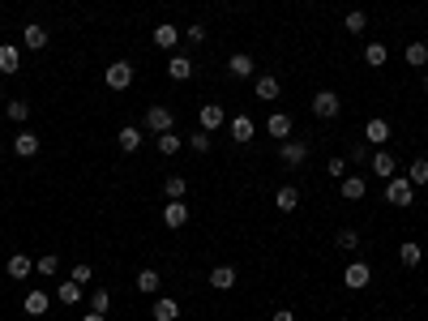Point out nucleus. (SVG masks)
Segmentation results:
<instances>
[{
  "instance_id": "nucleus-34",
  "label": "nucleus",
  "mask_w": 428,
  "mask_h": 321,
  "mask_svg": "<svg viewBox=\"0 0 428 321\" xmlns=\"http://www.w3.org/2000/svg\"><path fill=\"white\" fill-rule=\"evenodd\" d=\"M398 261H403V265H411V270H415V265L424 261V248H420L415 240H403V248H398Z\"/></svg>"
},
{
  "instance_id": "nucleus-2",
  "label": "nucleus",
  "mask_w": 428,
  "mask_h": 321,
  "mask_svg": "<svg viewBox=\"0 0 428 321\" xmlns=\"http://www.w3.org/2000/svg\"><path fill=\"white\" fill-rule=\"evenodd\" d=\"M176 129V116H172V107H163V103H154V107H146V133H172Z\"/></svg>"
},
{
  "instance_id": "nucleus-13",
  "label": "nucleus",
  "mask_w": 428,
  "mask_h": 321,
  "mask_svg": "<svg viewBox=\"0 0 428 321\" xmlns=\"http://www.w3.org/2000/svg\"><path fill=\"white\" fill-rule=\"evenodd\" d=\"M184 223H189V206H184V201H168V206H163V227H168V232H180Z\"/></svg>"
},
{
  "instance_id": "nucleus-44",
  "label": "nucleus",
  "mask_w": 428,
  "mask_h": 321,
  "mask_svg": "<svg viewBox=\"0 0 428 321\" xmlns=\"http://www.w3.org/2000/svg\"><path fill=\"white\" fill-rule=\"evenodd\" d=\"M326 172H330L334 180H343V176H347V158H330V163H326Z\"/></svg>"
},
{
  "instance_id": "nucleus-35",
  "label": "nucleus",
  "mask_w": 428,
  "mask_h": 321,
  "mask_svg": "<svg viewBox=\"0 0 428 321\" xmlns=\"http://www.w3.org/2000/svg\"><path fill=\"white\" fill-rule=\"evenodd\" d=\"M56 270H61V257H56V253H43V257L34 261V275H39V279H51Z\"/></svg>"
},
{
  "instance_id": "nucleus-16",
  "label": "nucleus",
  "mask_w": 428,
  "mask_h": 321,
  "mask_svg": "<svg viewBox=\"0 0 428 321\" xmlns=\"http://www.w3.org/2000/svg\"><path fill=\"white\" fill-rule=\"evenodd\" d=\"M279 90H283V82H279L275 73H261V77H257V86H253V94H257L261 103H275V99H279Z\"/></svg>"
},
{
  "instance_id": "nucleus-19",
  "label": "nucleus",
  "mask_w": 428,
  "mask_h": 321,
  "mask_svg": "<svg viewBox=\"0 0 428 321\" xmlns=\"http://www.w3.org/2000/svg\"><path fill=\"white\" fill-rule=\"evenodd\" d=\"M22 69V47H13V43H0V73H18Z\"/></svg>"
},
{
  "instance_id": "nucleus-9",
  "label": "nucleus",
  "mask_w": 428,
  "mask_h": 321,
  "mask_svg": "<svg viewBox=\"0 0 428 321\" xmlns=\"http://www.w3.org/2000/svg\"><path fill=\"white\" fill-rule=\"evenodd\" d=\"M227 133H232L236 146H248V141L257 137V125H253V116H232V120H227Z\"/></svg>"
},
{
  "instance_id": "nucleus-28",
  "label": "nucleus",
  "mask_w": 428,
  "mask_h": 321,
  "mask_svg": "<svg viewBox=\"0 0 428 321\" xmlns=\"http://www.w3.org/2000/svg\"><path fill=\"white\" fill-rule=\"evenodd\" d=\"M275 206H279L283 214H291V210L300 206V189H296V184H283V189L275 193Z\"/></svg>"
},
{
  "instance_id": "nucleus-27",
  "label": "nucleus",
  "mask_w": 428,
  "mask_h": 321,
  "mask_svg": "<svg viewBox=\"0 0 428 321\" xmlns=\"http://www.w3.org/2000/svg\"><path fill=\"white\" fill-rule=\"evenodd\" d=\"M13 154H18V158H34V154H39V137H34V133H18V137H13Z\"/></svg>"
},
{
  "instance_id": "nucleus-20",
  "label": "nucleus",
  "mask_w": 428,
  "mask_h": 321,
  "mask_svg": "<svg viewBox=\"0 0 428 321\" xmlns=\"http://www.w3.org/2000/svg\"><path fill=\"white\" fill-rule=\"evenodd\" d=\"M176 43H180V26H172V22H158V26H154V47L172 51Z\"/></svg>"
},
{
  "instance_id": "nucleus-12",
  "label": "nucleus",
  "mask_w": 428,
  "mask_h": 321,
  "mask_svg": "<svg viewBox=\"0 0 428 321\" xmlns=\"http://www.w3.org/2000/svg\"><path fill=\"white\" fill-rule=\"evenodd\" d=\"M265 133H270V137H275V141H287V137H291V133H296V120H291V116H287V112H275V116H270V120H265Z\"/></svg>"
},
{
  "instance_id": "nucleus-33",
  "label": "nucleus",
  "mask_w": 428,
  "mask_h": 321,
  "mask_svg": "<svg viewBox=\"0 0 428 321\" xmlns=\"http://www.w3.org/2000/svg\"><path fill=\"white\" fill-rule=\"evenodd\" d=\"M407 180L415 184V189H424L428 184V158L420 154V158H411V168H407Z\"/></svg>"
},
{
  "instance_id": "nucleus-45",
  "label": "nucleus",
  "mask_w": 428,
  "mask_h": 321,
  "mask_svg": "<svg viewBox=\"0 0 428 321\" xmlns=\"http://www.w3.org/2000/svg\"><path fill=\"white\" fill-rule=\"evenodd\" d=\"M275 321H296V313L291 308H275Z\"/></svg>"
},
{
  "instance_id": "nucleus-37",
  "label": "nucleus",
  "mask_w": 428,
  "mask_h": 321,
  "mask_svg": "<svg viewBox=\"0 0 428 321\" xmlns=\"http://www.w3.org/2000/svg\"><path fill=\"white\" fill-rule=\"evenodd\" d=\"M5 112H9L13 125H22V120L30 116V103H26V99H9V103H5Z\"/></svg>"
},
{
  "instance_id": "nucleus-5",
  "label": "nucleus",
  "mask_w": 428,
  "mask_h": 321,
  "mask_svg": "<svg viewBox=\"0 0 428 321\" xmlns=\"http://www.w3.org/2000/svg\"><path fill=\"white\" fill-rule=\"evenodd\" d=\"M103 82H107V90H129L133 86V65L129 61H112L107 73H103Z\"/></svg>"
},
{
  "instance_id": "nucleus-36",
  "label": "nucleus",
  "mask_w": 428,
  "mask_h": 321,
  "mask_svg": "<svg viewBox=\"0 0 428 321\" xmlns=\"http://www.w3.org/2000/svg\"><path fill=\"white\" fill-rule=\"evenodd\" d=\"M343 26H347V34H364V30H368V13H364V9H351V13L343 18Z\"/></svg>"
},
{
  "instance_id": "nucleus-21",
  "label": "nucleus",
  "mask_w": 428,
  "mask_h": 321,
  "mask_svg": "<svg viewBox=\"0 0 428 321\" xmlns=\"http://www.w3.org/2000/svg\"><path fill=\"white\" fill-rule=\"evenodd\" d=\"M86 300V291H82V283H73V279H65L61 287H56V304H69V308H77Z\"/></svg>"
},
{
  "instance_id": "nucleus-14",
  "label": "nucleus",
  "mask_w": 428,
  "mask_h": 321,
  "mask_svg": "<svg viewBox=\"0 0 428 321\" xmlns=\"http://www.w3.org/2000/svg\"><path fill=\"white\" fill-rule=\"evenodd\" d=\"M197 125H201L206 133H210V129H223V125H227V112H223L219 103H206L201 112H197Z\"/></svg>"
},
{
  "instance_id": "nucleus-41",
  "label": "nucleus",
  "mask_w": 428,
  "mask_h": 321,
  "mask_svg": "<svg viewBox=\"0 0 428 321\" xmlns=\"http://www.w3.org/2000/svg\"><path fill=\"white\" fill-rule=\"evenodd\" d=\"M189 146H193L197 154H206V150H210V133H206V129H197V133L189 137Z\"/></svg>"
},
{
  "instance_id": "nucleus-23",
  "label": "nucleus",
  "mask_w": 428,
  "mask_h": 321,
  "mask_svg": "<svg viewBox=\"0 0 428 321\" xmlns=\"http://www.w3.org/2000/svg\"><path fill=\"white\" fill-rule=\"evenodd\" d=\"M168 77H172V82H189V77H193V61L180 56V51H176V56H168Z\"/></svg>"
},
{
  "instance_id": "nucleus-1",
  "label": "nucleus",
  "mask_w": 428,
  "mask_h": 321,
  "mask_svg": "<svg viewBox=\"0 0 428 321\" xmlns=\"http://www.w3.org/2000/svg\"><path fill=\"white\" fill-rule=\"evenodd\" d=\"M386 201L398 206V210H407V206L415 201V184H411L407 176H390V180H386Z\"/></svg>"
},
{
  "instance_id": "nucleus-26",
  "label": "nucleus",
  "mask_w": 428,
  "mask_h": 321,
  "mask_svg": "<svg viewBox=\"0 0 428 321\" xmlns=\"http://www.w3.org/2000/svg\"><path fill=\"white\" fill-rule=\"evenodd\" d=\"M386 61H390L386 43H368V47H364V65H368V69H386Z\"/></svg>"
},
{
  "instance_id": "nucleus-15",
  "label": "nucleus",
  "mask_w": 428,
  "mask_h": 321,
  "mask_svg": "<svg viewBox=\"0 0 428 321\" xmlns=\"http://www.w3.org/2000/svg\"><path fill=\"white\" fill-rule=\"evenodd\" d=\"M227 73L232 77H253L257 73V61L248 56V51H232V56H227Z\"/></svg>"
},
{
  "instance_id": "nucleus-47",
  "label": "nucleus",
  "mask_w": 428,
  "mask_h": 321,
  "mask_svg": "<svg viewBox=\"0 0 428 321\" xmlns=\"http://www.w3.org/2000/svg\"><path fill=\"white\" fill-rule=\"evenodd\" d=\"M420 86H424V94H428V73H424V77H420Z\"/></svg>"
},
{
  "instance_id": "nucleus-3",
  "label": "nucleus",
  "mask_w": 428,
  "mask_h": 321,
  "mask_svg": "<svg viewBox=\"0 0 428 321\" xmlns=\"http://www.w3.org/2000/svg\"><path fill=\"white\" fill-rule=\"evenodd\" d=\"M304 158H308V141H296V137H287V141H279V163L283 168H304Z\"/></svg>"
},
{
  "instance_id": "nucleus-4",
  "label": "nucleus",
  "mask_w": 428,
  "mask_h": 321,
  "mask_svg": "<svg viewBox=\"0 0 428 321\" xmlns=\"http://www.w3.org/2000/svg\"><path fill=\"white\" fill-rule=\"evenodd\" d=\"M339 112H343V103H339L334 90H317V94H313V116H317V120H334Z\"/></svg>"
},
{
  "instance_id": "nucleus-8",
  "label": "nucleus",
  "mask_w": 428,
  "mask_h": 321,
  "mask_svg": "<svg viewBox=\"0 0 428 321\" xmlns=\"http://www.w3.org/2000/svg\"><path fill=\"white\" fill-rule=\"evenodd\" d=\"M368 168H372V176H377V180H390V176H398V158H394V154L382 146L377 154L368 158Z\"/></svg>"
},
{
  "instance_id": "nucleus-38",
  "label": "nucleus",
  "mask_w": 428,
  "mask_h": 321,
  "mask_svg": "<svg viewBox=\"0 0 428 321\" xmlns=\"http://www.w3.org/2000/svg\"><path fill=\"white\" fill-rule=\"evenodd\" d=\"M334 244H339L343 253H355V248H360V232H351V227H343V232L334 236Z\"/></svg>"
},
{
  "instance_id": "nucleus-31",
  "label": "nucleus",
  "mask_w": 428,
  "mask_h": 321,
  "mask_svg": "<svg viewBox=\"0 0 428 321\" xmlns=\"http://www.w3.org/2000/svg\"><path fill=\"white\" fill-rule=\"evenodd\" d=\"M403 61H407L411 69H424V65H428V43H407Z\"/></svg>"
},
{
  "instance_id": "nucleus-24",
  "label": "nucleus",
  "mask_w": 428,
  "mask_h": 321,
  "mask_svg": "<svg viewBox=\"0 0 428 321\" xmlns=\"http://www.w3.org/2000/svg\"><path fill=\"white\" fill-rule=\"evenodd\" d=\"M339 193H343L347 201H360V197L368 193V180H364V176H343V180H339Z\"/></svg>"
},
{
  "instance_id": "nucleus-6",
  "label": "nucleus",
  "mask_w": 428,
  "mask_h": 321,
  "mask_svg": "<svg viewBox=\"0 0 428 321\" xmlns=\"http://www.w3.org/2000/svg\"><path fill=\"white\" fill-rule=\"evenodd\" d=\"M343 283H347V291H364L372 283V265L368 261H351L347 270H343Z\"/></svg>"
},
{
  "instance_id": "nucleus-11",
  "label": "nucleus",
  "mask_w": 428,
  "mask_h": 321,
  "mask_svg": "<svg viewBox=\"0 0 428 321\" xmlns=\"http://www.w3.org/2000/svg\"><path fill=\"white\" fill-rule=\"evenodd\" d=\"M47 39H51L47 26H39V22H26V26H22V47H26V51H43Z\"/></svg>"
},
{
  "instance_id": "nucleus-30",
  "label": "nucleus",
  "mask_w": 428,
  "mask_h": 321,
  "mask_svg": "<svg viewBox=\"0 0 428 321\" xmlns=\"http://www.w3.org/2000/svg\"><path fill=\"white\" fill-rule=\"evenodd\" d=\"M150 313H154V321H176V317H180V300H168V296H163V300H154Z\"/></svg>"
},
{
  "instance_id": "nucleus-48",
  "label": "nucleus",
  "mask_w": 428,
  "mask_h": 321,
  "mask_svg": "<svg viewBox=\"0 0 428 321\" xmlns=\"http://www.w3.org/2000/svg\"><path fill=\"white\" fill-rule=\"evenodd\" d=\"M0 107H5V90H0Z\"/></svg>"
},
{
  "instance_id": "nucleus-43",
  "label": "nucleus",
  "mask_w": 428,
  "mask_h": 321,
  "mask_svg": "<svg viewBox=\"0 0 428 321\" xmlns=\"http://www.w3.org/2000/svg\"><path fill=\"white\" fill-rule=\"evenodd\" d=\"M184 39H189V43H206V26H201V22L184 26Z\"/></svg>"
},
{
  "instance_id": "nucleus-29",
  "label": "nucleus",
  "mask_w": 428,
  "mask_h": 321,
  "mask_svg": "<svg viewBox=\"0 0 428 321\" xmlns=\"http://www.w3.org/2000/svg\"><path fill=\"white\" fill-rule=\"evenodd\" d=\"M86 304H90V313H112V291H107V287H94L90 296H86Z\"/></svg>"
},
{
  "instance_id": "nucleus-42",
  "label": "nucleus",
  "mask_w": 428,
  "mask_h": 321,
  "mask_svg": "<svg viewBox=\"0 0 428 321\" xmlns=\"http://www.w3.org/2000/svg\"><path fill=\"white\" fill-rule=\"evenodd\" d=\"M69 279H73V283H82V287H86V283H90V279H94V265H73V275H69Z\"/></svg>"
},
{
  "instance_id": "nucleus-39",
  "label": "nucleus",
  "mask_w": 428,
  "mask_h": 321,
  "mask_svg": "<svg viewBox=\"0 0 428 321\" xmlns=\"http://www.w3.org/2000/svg\"><path fill=\"white\" fill-rule=\"evenodd\" d=\"M158 154H163V158L180 154V137H176V133H158Z\"/></svg>"
},
{
  "instance_id": "nucleus-25",
  "label": "nucleus",
  "mask_w": 428,
  "mask_h": 321,
  "mask_svg": "<svg viewBox=\"0 0 428 321\" xmlns=\"http://www.w3.org/2000/svg\"><path fill=\"white\" fill-rule=\"evenodd\" d=\"M116 146H120L125 154H133V150H141V129H137V125H125V129L116 133Z\"/></svg>"
},
{
  "instance_id": "nucleus-22",
  "label": "nucleus",
  "mask_w": 428,
  "mask_h": 321,
  "mask_svg": "<svg viewBox=\"0 0 428 321\" xmlns=\"http://www.w3.org/2000/svg\"><path fill=\"white\" fill-rule=\"evenodd\" d=\"M210 287L214 291H232L236 287V265H214V270H210Z\"/></svg>"
},
{
  "instance_id": "nucleus-18",
  "label": "nucleus",
  "mask_w": 428,
  "mask_h": 321,
  "mask_svg": "<svg viewBox=\"0 0 428 321\" xmlns=\"http://www.w3.org/2000/svg\"><path fill=\"white\" fill-rule=\"evenodd\" d=\"M5 270H9V279H13V283H22V279H30V275H34V261H30L26 253H13Z\"/></svg>"
},
{
  "instance_id": "nucleus-7",
  "label": "nucleus",
  "mask_w": 428,
  "mask_h": 321,
  "mask_svg": "<svg viewBox=\"0 0 428 321\" xmlns=\"http://www.w3.org/2000/svg\"><path fill=\"white\" fill-rule=\"evenodd\" d=\"M51 304H56V296H47L43 287H34V291H26V296H22V313H26V317H43Z\"/></svg>"
},
{
  "instance_id": "nucleus-46",
  "label": "nucleus",
  "mask_w": 428,
  "mask_h": 321,
  "mask_svg": "<svg viewBox=\"0 0 428 321\" xmlns=\"http://www.w3.org/2000/svg\"><path fill=\"white\" fill-rule=\"evenodd\" d=\"M82 321H107V317H103V313H86Z\"/></svg>"
},
{
  "instance_id": "nucleus-10",
  "label": "nucleus",
  "mask_w": 428,
  "mask_h": 321,
  "mask_svg": "<svg viewBox=\"0 0 428 321\" xmlns=\"http://www.w3.org/2000/svg\"><path fill=\"white\" fill-rule=\"evenodd\" d=\"M390 133H394V129H390V120H386V116H372V120L364 125V141H368V146H386V141H390Z\"/></svg>"
},
{
  "instance_id": "nucleus-17",
  "label": "nucleus",
  "mask_w": 428,
  "mask_h": 321,
  "mask_svg": "<svg viewBox=\"0 0 428 321\" xmlns=\"http://www.w3.org/2000/svg\"><path fill=\"white\" fill-rule=\"evenodd\" d=\"M133 287H137L141 296H158V287H163V275H158V270H150V265H146V270H137Z\"/></svg>"
},
{
  "instance_id": "nucleus-32",
  "label": "nucleus",
  "mask_w": 428,
  "mask_h": 321,
  "mask_svg": "<svg viewBox=\"0 0 428 321\" xmlns=\"http://www.w3.org/2000/svg\"><path fill=\"white\" fill-rule=\"evenodd\" d=\"M184 193H189V180L184 176H168L163 180V197L168 201H184Z\"/></svg>"
},
{
  "instance_id": "nucleus-40",
  "label": "nucleus",
  "mask_w": 428,
  "mask_h": 321,
  "mask_svg": "<svg viewBox=\"0 0 428 321\" xmlns=\"http://www.w3.org/2000/svg\"><path fill=\"white\" fill-rule=\"evenodd\" d=\"M368 158H372V146L368 141H355L351 146V163H368Z\"/></svg>"
}]
</instances>
